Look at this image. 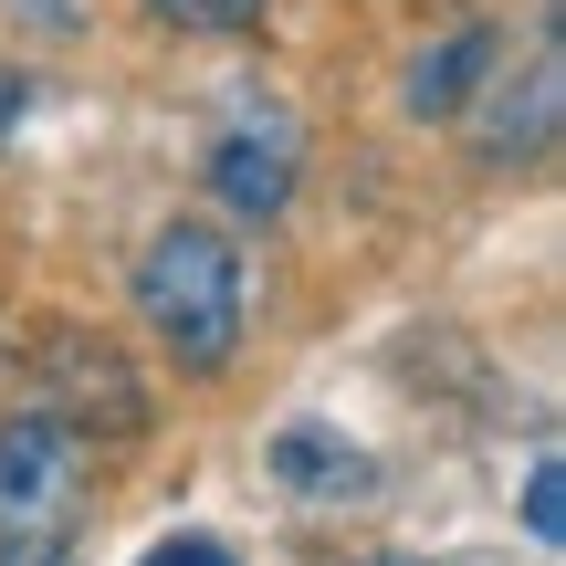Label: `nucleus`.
Masks as SVG:
<instances>
[{
	"mask_svg": "<svg viewBox=\"0 0 566 566\" xmlns=\"http://www.w3.org/2000/svg\"><path fill=\"white\" fill-rule=\"evenodd\" d=\"M556 105H566V42L546 32V42H535V63H525V84L504 74V84L483 95V137H472V147H483V168L535 158V147L556 137Z\"/></svg>",
	"mask_w": 566,
	"mask_h": 566,
	"instance_id": "obj_3",
	"label": "nucleus"
},
{
	"mask_svg": "<svg viewBox=\"0 0 566 566\" xmlns=\"http://www.w3.org/2000/svg\"><path fill=\"white\" fill-rule=\"evenodd\" d=\"M137 566H242V556H231L221 535H168V546H147Z\"/></svg>",
	"mask_w": 566,
	"mask_h": 566,
	"instance_id": "obj_10",
	"label": "nucleus"
},
{
	"mask_svg": "<svg viewBox=\"0 0 566 566\" xmlns=\"http://www.w3.org/2000/svg\"><path fill=\"white\" fill-rule=\"evenodd\" d=\"M493 63H504V42H493V21H451L441 42H430L420 63H409V116L420 126H451L472 105V84L493 74Z\"/></svg>",
	"mask_w": 566,
	"mask_h": 566,
	"instance_id": "obj_6",
	"label": "nucleus"
},
{
	"mask_svg": "<svg viewBox=\"0 0 566 566\" xmlns=\"http://www.w3.org/2000/svg\"><path fill=\"white\" fill-rule=\"evenodd\" d=\"M53 357H63V388H74V399H105V430H137L147 420L137 388H126V357L105 336H53Z\"/></svg>",
	"mask_w": 566,
	"mask_h": 566,
	"instance_id": "obj_7",
	"label": "nucleus"
},
{
	"mask_svg": "<svg viewBox=\"0 0 566 566\" xmlns=\"http://www.w3.org/2000/svg\"><path fill=\"white\" fill-rule=\"evenodd\" d=\"M263 11L273 0H147V21H168L189 42H242V32H263Z\"/></svg>",
	"mask_w": 566,
	"mask_h": 566,
	"instance_id": "obj_8",
	"label": "nucleus"
},
{
	"mask_svg": "<svg viewBox=\"0 0 566 566\" xmlns=\"http://www.w3.org/2000/svg\"><path fill=\"white\" fill-rule=\"evenodd\" d=\"M0 566H74V546H53V535H32V546H0Z\"/></svg>",
	"mask_w": 566,
	"mask_h": 566,
	"instance_id": "obj_12",
	"label": "nucleus"
},
{
	"mask_svg": "<svg viewBox=\"0 0 566 566\" xmlns=\"http://www.w3.org/2000/svg\"><path fill=\"white\" fill-rule=\"evenodd\" d=\"M210 200L231 210V221H273L283 200H294V126H231L221 147H210Z\"/></svg>",
	"mask_w": 566,
	"mask_h": 566,
	"instance_id": "obj_4",
	"label": "nucleus"
},
{
	"mask_svg": "<svg viewBox=\"0 0 566 566\" xmlns=\"http://www.w3.org/2000/svg\"><path fill=\"white\" fill-rule=\"evenodd\" d=\"M273 483L283 493H304V504H367L378 493V462H367V441H346V430H325V420H294V430H273Z\"/></svg>",
	"mask_w": 566,
	"mask_h": 566,
	"instance_id": "obj_5",
	"label": "nucleus"
},
{
	"mask_svg": "<svg viewBox=\"0 0 566 566\" xmlns=\"http://www.w3.org/2000/svg\"><path fill=\"white\" fill-rule=\"evenodd\" d=\"M11 21H32V32H74V0H0Z\"/></svg>",
	"mask_w": 566,
	"mask_h": 566,
	"instance_id": "obj_11",
	"label": "nucleus"
},
{
	"mask_svg": "<svg viewBox=\"0 0 566 566\" xmlns=\"http://www.w3.org/2000/svg\"><path fill=\"white\" fill-rule=\"evenodd\" d=\"M137 315L189 378H221L231 346H242V252L210 221H168L137 252Z\"/></svg>",
	"mask_w": 566,
	"mask_h": 566,
	"instance_id": "obj_1",
	"label": "nucleus"
},
{
	"mask_svg": "<svg viewBox=\"0 0 566 566\" xmlns=\"http://www.w3.org/2000/svg\"><path fill=\"white\" fill-rule=\"evenodd\" d=\"M0 126H21V74L0 63Z\"/></svg>",
	"mask_w": 566,
	"mask_h": 566,
	"instance_id": "obj_13",
	"label": "nucleus"
},
{
	"mask_svg": "<svg viewBox=\"0 0 566 566\" xmlns=\"http://www.w3.org/2000/svg\"><path fill=\"white\" fill-rule=\"evenodd\" d=\"M525 535H535V546H566V472L556 462L525 472Z\"/></svg>",
	"mask_w": 566,
	"mask_h": 566,
	"instance_id": "obj_9",
	"label": "nucleus"
},
{
	"mask_svg": "<svg viewBox=\"0 0 566 566\" xmlns=\"http://www.w3.org/2000/svg\"><path fill=\"white\" fill-rule=\"evenodd\" d=\"M367 566H409V556H367Z\"/></svg>",
	"mask_w": 566,
	"mask_h": 566,
	"instance_id": "obj_14",
	"label": "nucleus"
},
{
	"mask_svg": "<svg viewBox=\"0 0 566 566\" xmlns=\"http://www.w3.org/2000/svg\"><path fill=\"white\" fill-rule=\"evenodd\" d=\"M84 504H95V441L63 409H11L0 420V535L11 546H32V535L74 546Z\"/></svg>",
	"mask_w": 566,
	"mask_h": 566,
	"instance_id": "obj_2",
	"label": "nucleus"
}]
</instances>
